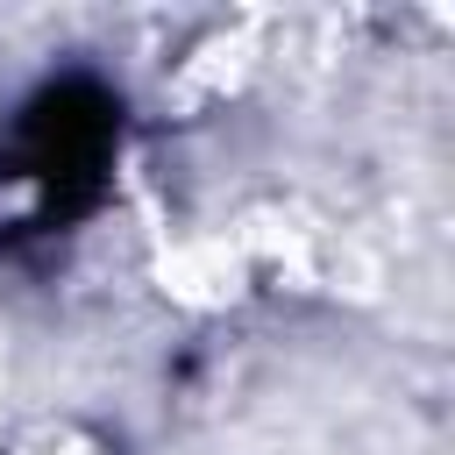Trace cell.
I'll use <instances>...</instances> for the list:
<instances>
[{
    "label": "cell",
    "instance_id": "cell-1",
    "mask_svg": "<svg viewBox=\"0 0 455 455\" xmlns=\"http://www.w3.org/2000/svg\"><path fill=\"white\" fill-rule=\"evenodd\" d=\"M164 277H171V291L192 299V306H228V299L242 291V256H235L228 242H185V249H171Z\"/></svg>",
    "mask_w": 455,
    "mask_h": 455
}]
</instances>
